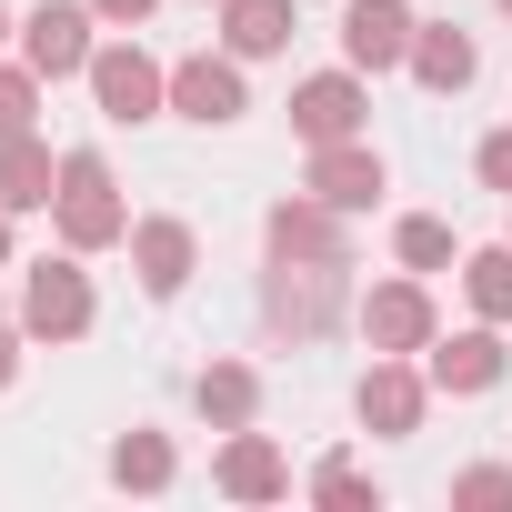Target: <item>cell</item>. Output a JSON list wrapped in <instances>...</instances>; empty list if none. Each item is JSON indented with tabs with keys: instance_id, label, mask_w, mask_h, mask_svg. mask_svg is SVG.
I'll return each mask as SVG.
<instances>
[{
	"instance_id": "cell-11",
	"label": "cell",
	"mask_w": 512,
	"mask_h": 512,
	"mask_svg": "<svg viewBox=\"0 0 512 512\" xmlns=\"http://www.w3.org/2000/svg\"><path fill=\"white\" fill-rule=\"evenodd\" d=\"M412 31H422L412 0H342V61L352 71H402L412 61Z\"/></svg>"
},
{
	"instance_id": "cell-22",
	"label": "cell",
	"mask_w": 512,
	"mask_h": 512,
	"mask_svg": "<svg viewBox=\"0 0 512 512\" xmlns=\"http://www.w3.org/2000/svg\"><path fill=\"white\" fill-rule=\"evenodd\" d=\"M392 251H402V272H442L452 262V221L412 211V221H392Z\"/></svg>"
},
{
	"instance_id": "cell-29",
	"label": "cell",
	"mask_w": 512,
	"mask_h": 512,
	"mask_svg": "<svg viewBox=\"0 0 512 512\" xmlns=\"http://www.w3.org/2000/svg\"><path fill=\"white\" fill-rule=\"evenodd\" d=\"M11 221H21V211H11V201H0V262H11Z\"/></svg>"
},
{
	"instance_id": "cell-14",
	"label": "cell",
	"mask_w": 512,
	"mask_h": 512,
	"mask_svg": "<svg viewBox=\"0 0 512 512\" xmlns=\"http://www.w3.org/2000/svg\"><path fill=\"white\" fill-rule=\"evenodd\" d=\"M302 191H322L332 211H372V201L392 191V171H382V151H372V141H322V151H312V171H302Z\"/></svg>"
},
{
	"instance_id": "cell-3",
	"label": "cell",
	"mask_w": 512,
	"mask_h": 512,
	"mask_svg": "<svg viewBox=\"0 0 512 512\" xmlns=\"http://www.w3.org/2000/svg\"><path fill=\"white\" fill-rule=\"evenodd\" d=\"M91 322H101V302H91L81 251H51V262L21 272V332H31V342H81Z\"/></svg>"
},
{
	"instance_id": "cell-23",
	"label": "cell",
	"mask_w": 512,
	"mask_h": 512,
	"mask_svg": "<svg viewBox=\"0 0 512 512\" xmlns=\"http://www.w3.org/2000/svg\"><path fill=\"white\" fill-rule=\"evenodd\" d=\"M31 111H41V71H31V61H21V71L0 61V141H21V131H31Z\"/></svg>"
},
{
	"instance_id": "cell-6",
	"label": "cell",
	"mask_w": 512,
	"mask_h": 512,
	"mask_svg": "<svg viewBox=\"0 0 512 512\" xmlns=\"http://www.w3.org/2000/svg\"><path fill=\"white\" fill-rule=\"evenodd\" d=\"M352 332H362L372 352H432V332H442V312H432V292H422V272H402V282H372V292L352 302Z\"/></svg>"
},
{
	"instance_id": "cell-8",
	"label": "cell",
	"mask_w": 512,
	"mask_h": 512,
	"mask_svg": "<svg viewBox=\"0 0 512 512\" xmlns=\"http://www.w3.org/2000/svg\"><path fill=\"white\" fill-rule=\"evenodd\" d=\"M292 131L322 151V141H362L372 131V91H362V71L342 61V71H312V81H292Z\"/></svg>"
},
{
	"instance_id": "cell-4",
	"label": "cell",
	"mask_w": 512,
	"mask_h": 512,
	"mask_svg": "<svg viewBox=\"0 0 512 512\" xmlns=\"http://www.w3.org/2000/svg\"><path fill=\"white\" fill-rule=\"evenodd\" d=\"M81 81H91L101 121H121V131H131V121H161V111H171V71H161V61H151V51L131 41V31H121V41H101Z\"/></svg>"
},
{
	"instance_id": "cell-10",
	"label": "cell",
	"mask_w": 512,
	"mask_h": 512,
	"mask_svg": "<svg viewBox=\"0 0 512 512\" xmlns=\"http://www.w3.org/2000/svg\"><path fill=\"white\" fill-rule=\"evenodd\" d=\"M422 372H432V392H452V402L492 392V382L512 372V352H502V322H472V332H432Z\"/></svg>"
},
{
	"instance_id": "cell-20",
	"label": "cell",
	"mask_w": 512,
	"mask_h": 512,
	"mask_svg": "<svg viewBox=\"0 0 512 512\" xmlns=\"http://www.w3.org/2000/svg\"><path fill=\"white\" fill-rule=\"evenodd\" d=\"M111 482H121V492H171V482H181L171 432H121V442H111Z\"/></svg>"
},
{
	"instance_id": "cell-21",
	"label": "cell",
	"mask_w": 512,
	"mask_h": 512,
	"mask_svg": "<svg viewBox=\"0 0 512 512\" xmlns=\"http://www.w3.org/2000/svg\"><path fill=\"white\" fill-rule=\"evenodd\" d=\"M462 292H472V312H482V322H512V241L472 251V262H462Z\"/></svg>"
},
{
	"instance_id": "cell-2",
	"label": "cell",
	"mask_w": 512,
	"mask_h": 512,
	"mask_svg": "<svg viewBox=\"0 0 512 512\" xmlns=\"http://www.w3.org/2000/svg\"><path fill=\"white\" fill-rule=\"evenodd\" d=\"M352 262H272L262 272V322L272 332H292V342H322L342 312H352V282H342Z\"/></svg>"
},
{
	"instance_id": "cell-28",
	"label": "cell",
	"mask_w": 512,
	"mask_h": 512,
	"mask_svg": "<svg viewBox=\"0 0 512 512\" xmlns=\"http://www.w3.org/2000/svg\"><path fill=\"white\" fill-rule=\"evenodd\" d=\"M21 342H31V332H11V322H0V392L21 382Z\"/></svg>"
},
{
	"instance_id": "cell-18",
	"label": "cell",
	"mask_w": 512,
	"mask_h": 512,
	"mask_svg": "<svg viewBox=\"0 0 512 512\" xmlns=\"http://www.w3.org/2000/svg\"><path fill=\"white\" fill-rule=\"evenodd\" d=\"M292 0H221V51L231 61H272V51H292Z\"/></svg>"
},
{
	"instance_id": "cell-7",
	"label": "cell",
	"mask_w": 512,
	"mask_h": 512,
	"mask_svg": "<svg viewBox=\"0 0 512 512\" xmlns=\"http://www.w3.org/2000/svg\"><path fill=\"white\" fill-rule=\"evenodd\" d=\"M262 241L272 262H352V211H332L322 191H292L262 211Z\"/></svg>"
},
{
	"instance_id": "cell-24",
	"label": "cell",
	"mask_w": 512,
	"mask_h": 512,
	"mask_svg": "<svg viewBox=\"0 0 512 512\" xmlns=\"http://www.w3.org/2000/svg\"><path fill=\"white\" fill-rule=\"evenodd\" d=\"M312 502H332V512H372L382 492L362 482V462H322V472H312Z\"/></svg>"
},
{
	"instance_id": "cell-16",
	"label": "cell",
	"mask_w": 512,
	"mask_h": 512,
	"mask_svg": "<svg viewBox=\"0 0 512 512\" xmlns=\"http://www.w3.org/2000/svg\"><path fill=\"white\" fill-rule=\"evenodd\" d=\"M402 71H412L422 91H442V101H452V91H472V81H482V51H472V31H462V21H422Z\"/></svg>"
},
{
	"instance_id": "cell-5",
	"label": "cell",
	"mask_w": 512,
	"mask_h": 512,
	"mask_svg": "<svg viewBox=\"0 0 512 512\" xmlns=\"http://www.w3.org/2000/svg\"><path fill=\"white\" fill-rule=\"evenodd\" d=\"M352 412H362V432H382V442L422 432V412H432V372H422V352H372Z\"/></svg>"
},
{
	"instance_id": "cell-15",
	"label": "cell",
	"mask_w": 512,
	"mask_h": 512,
	"mask_svg": "<svg viewBox=\"0 0 512 512\" xmlns=\"http://www.w3.org/2000/svg\"><path fill=\"white\" fill-rule=\"evenodd\" d=\"M211 482H221L231 502H282V492H292V462H282V442H272V432H251V422H241V432L221 442Z\"/></svg>"
},
{
	"instance_id": "cell-26",
	"label": "cell",
	"mask_w": 512,
	"mask_h": 512,
	"mask_svg": "<svg viewBox=\"0 0 512 512\" xmlns=\"http://www.w3.org/2000/svg\"><path fill=\"white\" fill-rule=\"evenodd\" d=\"M482 181H492V191H512V131H492V141H482Z\"/></svg>"
},
{
	"instance_id": "cell-9",
	"label": "cell",
	"mask_w": 512,
	"mask_h": 512,
	"mask_svg": "<svg viewBox=\"0 0 512 512\" xmlns=\"http://www.w3.org/2000/svg\"><path fill=\"white\" fill-rule=\"evenodd\" d=\"M91 0H41V11H21V61L41 71V81H71V71H91Z\"/></svg>"
},
{
	"instance_id": "cell-30",
	"label": "cell",
	"mask_w": 512,
	"mask_h": 512,
	"mask_svg": "<svg viewBox=\"0 0 512 512\" xmlns=\"http://www.w3.org/2000/svg\"><path fill=\"white\" fill-rule=\"evenodd\" d=\"M11 41H21V21H11V0H0V51H11Z\"/></svg>"
},
{
	"instance_id": "cell-27",
	"label": "cell",
	"mask_w": 512,
	"mask_h": 512,
	"mask_svg": "<svg viewBox=\"0 0 512 512\" xmlns=\"http://www.w3.org/2000/svg\"><path fill=\"white\" fill-rule=\"evenodd\" d=\"M91 11H101L111 31H141V21H151V0H91Z\"/></svg>"
},
{
	"instance_id": "cell-12",
	"label": "cell",
	"mask_w": 512,
	"mask_h": 512,
	"mask_svg": "<svg viewBox=\"0 0 512 512\" xmlns=\"http://www.w3.org/2000/svg\"><path fill=\"white\" fill-rule=\"evenodd\" d=\"M171 111H181V121H201V131L241 121V111H251L241 61H231V51H191V61H171Z\"/></svg>"
},
{
	"instance_id": "cell-17",
	"label": "cell",
	"mask_w": 512,
	"mask_h": 512,
	"mask_svg": "<svg viewBox=\"0 0 512 512\" xmlns=\"http://www.w3.org/2000/svg\"><path fill=\"white\" fill-rule=\"evenodd\" d=\"M0 201H11V211H51V201H61V151H51L41 131L0 141Z\"/></svg>"
},
{
	"instance_id": "cell-31",
	"label": "cell",
	"mask_w": 512,
	"mask_h": 512,
	"mask_svg": "<svg viewBox=\"0 0 512 512\" xmlns=\"http://www.w3.org/2000/svg\"><path fill=\"white\" fill-rule=\"evenodd\" d=\"M502 21H512V0H502Z\"/></svg>"
},
{
	"instance_id": "cell-1",
	"label": "cell",
	"mask_w": 512,
	"mask_h": 512,
	"mask_svg": "<svg viewBox=\"0 0 512 512\" xmlns=\"http://www.w3.org/2000/svg\"><path fill=\"white\" fill-rule=\"evenodd\" d=\"M51 221H61V251H81V262L131 241V201H121V181H111L101 151H61V201H51Z\"/></svg>"
},
{
	"instance_id": "cell-19",
	"label": "cell",
	"mask_w": 512,
	"mask_h": 512,
	"mask_svg": "<svg viewBox=\"0 0 512 512\" xmlns=\"http://www.w3.org/2000/svg\"><path fill=\"white\" fill-rule=\"evenodd\" d=\"M191 402H201L211 432H241V422H262V372H251V362H211L191 382Z\"/></svg>"
},
{
	"instance_id": "cell-13",
	"label": "cell",
	"mask_w": 512,
	"mask_h": 512,
	"mask_svg": "<svg viewBox=\"0 0 512 512\" xmlns=\"http://www.w3.org/2000/svg\"><path fill=\"white\" fill-rule=\"evenodd\" d=\"M131 272H141V292H151V302H181V282L201 272V231H191V221H171V211L131 221Z\"/></svg>"
},
{
	"instance_id": "cell-25",
	"label": "cell",
	"mask_w": 512,
	"mask_h": 512,
	"mask_svg": "<svg viewBox=\"0 0 512 512\" xmlns=\"http://www.w3.org/2000/svg\"><path fill=\"white\" fill-rule=\"evenodd\" d=\"M452 502H472V512H502V502H512V462H472V472H452Z\"/></svg>"
}]
</instances>
